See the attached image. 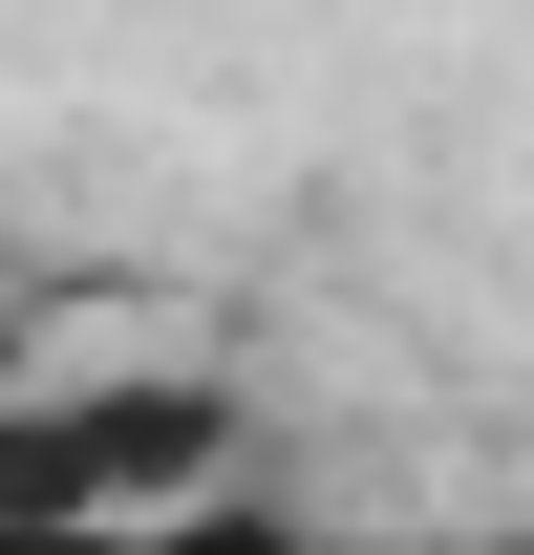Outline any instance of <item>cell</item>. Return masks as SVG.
I'll return each mask as SVG.
<instances>
[{
	"label": "cell",
	"instance_id": "1",
	"mask_svg": "<svg viewBox=\"0 0 534 555\" xmlns=\"http://www.w3.org/2000/svg\"><path fill=\"white\" fill-rule=\"evenodd\" d=\"M257 470V406L214 363H43L0 385V534H86V513H171V491Z\"/></svg>",
	"mask_w": 534,
	"mask_h": 555
},
{
	"label": "cell",
	"instance_id": "2",
	"mask_svg": "<svg viewBox=\"0 0 534 555\" xmlns=\"http://www.w3.org/2000/svg\"><path fill=\"white\" fill-rule=\"evenodd\" d=\"M0 555H470V534H385V513H300V491H171V513H86V534H0Z\"/></svg>",
	"mask_w": 534,
	"mask_h": 555
}]
</instances>
